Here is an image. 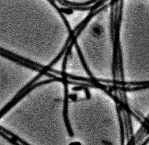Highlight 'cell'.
Wrapping results in <instances>:
<instances>
[{"label":"cell","instance_id":"6da1fadb","mask_svg":"<svg viewBox=\"0 0 149 145\" xmlns=\"http://www.w3.org/2000/svg\"><path fill=\"white\" fill-rule=\"evenodd\" d=\"M62 82L63 83L65 87V98L64 101L63 111L64 120L65 126L67 128L69 135L70 136L72 137L74 136V133L70 125L68 115V99H69L68 84H69V81L66 79V78L64 77Z\"/></svg>","mask_w":149,"mask_h":145},{"label":"cell","instance_id":"7a4b0ae2","mask_svg":"<svg viewBox=\"0 0 149 145\" xmlns=\"http://www.w3.org/2000/svg\"><path fill=\"white\" fill-rule=\"evenodd\" d=\"M0 56L4 57V58H6V59H8L10 60L11 61H13V62H15V63H17V64H19L20 65L25 66V67L29 68V69L33 70L38 72L39 70H40V69L38 68V67L31 65H30V64H28V63H26V62L20 60L18 59H16V58L12 57V56L8 54H6V53H3V52H1V51H0Z\"/></svg>","mask_w":149,"mask_h":145},{"label":"cell","instance_id":"3957f363","mask_svg":"<svg viewBox=\"0 0 149 145\" xmlns=\"http://www.w3.org/2000/svg\"><path fill=\"white\" fill-rule=\"evenodd\" d=\"M116 109H117L118 116L119 121L120 124V131H121V144L123 145L125 141V129L124 121L121 114V107L118 105H116Z\"/></svg>","mask_w":149,"mask_h":145},{"label":"cell","instance_id":"277c9868","mask_svg":"<svg viewBox=\"0 0 149 145\" xmlns=\"http://www.w3.org/2000/svg\"><path fill=\"white\" fill-rule=\"evenodd\" d=\"M74 45H75L77 53H78V55L79 56L80 59L81 61V63H82V65H83L84 69L86 70V72H87L88 75L91 77V79H92V80H95V78L93 76L89 68H88V66L86 65V62L85 61V60H84V58H83V56H82V54H81V51L79 47L78 46L77 43H75Z\"/></svg>","mask_w":149,"mask_h":145},{"label":"cell","instance_id":"5b68a950","mask_svg":"<svg viewBox=\"0 0 149 145\" xmlns=\"http://www.w3.org/2000/svg\"><path fill=\"white\" fill-rule=\"evenodd\" d=\"M0 51L10 55L12 57L16 58V59H18L20 60L26 62V63H28V64H30V65H31L33 63L32 61H31L30 60L28 59H26V58H24V57H22L21 56L14 54V53H13V52H11V51L6 50V49H3V48H1V47H0Z\"/></svg>","mask_w":149,"mask_h":145},{"label":"cell","instance_id":"8992f818","mask_svg":"<svg viewBox=\"0 0 149 145\" xmlns=\"http://www.w3.org/2000/svg\"><path fill=\"white\" fill-rule=\"evenodd\" d=\"M102 28L98 25H96L93 28V34L95 37H99L102 33Z\"/></svg>","mask_w":149,"mask_h":145},{"label":"cell","instance_id":"52a82bcc","mask_svg":"<svg viewBox=\"0 0 149 145\" xmlns=\"http://www.w3.org/2000/svg\"><path fill=\"white\" fill-rule=\"evenodd\" d=\"M84 91H85V93H86V96L87 99H90V98H91V94H90V91H89L88 89H87V88H86V87H85Z\"/></svg>","mask_w":149,"mask_h":145},{"label":"cell","instance_id":"ba28073f","mask_svg":"<svg viewBox=\"0 0 149 145\" xmlns=\"http://www.w3.org/2000/svg\"><path fill=\"white\" fill-rule=\"evenodd\" d=\"M69 97L71 98L73 101H75L77 100V95L76 94H72V95H70V96H69Z\"/></svg>","mask_w":149,"mask_h":145},{"label":"cell","instance_id":"9c48e42d","mask_svg":"<svg viewBox=\"0 0 149 145\" xmlns=\"http://www.w3.org/2000/svg\"><path fill=\"white\" fill-rule=\"evenodd\" d=\"M149 142V137H148V138H147V139H146V140L144 142H143V143H142V145H146V144H148V142Z\"/></svg>","mask_w":149,"mask_h":145},{"label":"cell","instance_id":"30bf717a","mask_svg":"<svg viewBox=\"0 0 149 145\" xmlns=\"http://www.w3.org/2000/svg\"><path fill=\"white\" fill-rule=\"evenodd\" d=\"M70 145H81V144L79 142H73V143H70Z\"/></svg>","mask_w":149,"mask_h":145}]
</instances>
